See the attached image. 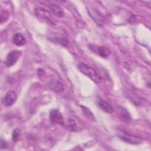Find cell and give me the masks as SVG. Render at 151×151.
Masks as SVG:
<instances>
[{
	"label": "cell",
	"mask_w": 151,
	"mask_h": 151,
	"mask_svg": "<svg viewBox=\"0 0 151 151\" xmlns=\"http://www.w3.org/2000/svg\"><path fill=\"white\" fill-rule=\"evenodd\" d=\"M78 70L84 75L89 77L93 81L98 84L101 80V77L97 71L87 64L80 63L78 65Z\"/></svg>",
	"instance_id": "2"
},
{
	"label": "cell",
	"mask_w": 151,
	"mask_h": 151,
	"mask_svg": "<svg viewBox=\"0 0 151 151\" xmlns=\"http://www.w3.org/2000/svg\"><path fill=\"white\" fill-rule=\"evenodd\" d=\"M81 107L83 111L84 115L87 117V119H88L89 120H90L91 121L95 120L94 116L93 115V113L91 111V110L88 108H87V107L83 106H81Z\"/></svg>",
	"instance_id": "14"
},
{
	"label": "cell",
	"mask_w": 151,
	"mask_h": 151,
	"mask_svg": "<svg viewBox=\"0 0 151 151\" xmlns=\"http://www.w3.org/2000/svg\"><path fill=\"white\" fill-rule=\"evenodd\" d=\"M50 119L53 123L63 125L64 124V120L63 114L61 112L55 109H52L50 112Z\"/></svg>",
	"instance_id": "4"
},
{
	"label": "cell",
	"mask_w": 151,
	"mask_h": 151,
	"mask_svg": "<svg viewBox=\"0 0 151 151\" xmlns=\"http://www.w3.org/2000/svg\"><path fill=\"white\" fill-rule=\"evenodd\" d=\"M48 8L50 10V11L51 12L52 14H53L54 15L61 18L63 17L64 15V11L63 9L61 7H60L59 5L54 4H52L48 5Z\"/></svg>",
	"instance_id": "8"
},
{
	"label": "cell",
	"mask_w": 151,
	"mask_h": 151,
	"mask_svg": "<svg viewBox=\"0 0 151 151\" xmlns=\"http://www.w3.org/2000/svg\"><path fill=\"white\" fill-rule=\"evenodd\" d=\"M119 136H120L119 137H120L122 140H123L128 143H133V144H138L141 142L140 139H139V138H136V137L132 136L126 133H123L122 134L120 135Z\"/></svg>",
	"instance_id": "11"
},
{
	"label": "cell",
	"mask_w": 151,
	"mask_h": 151,
	"mask_svg": "<svg viewBox=\"0 0 151 151\" xmlns=\"http://www.w3.org/2000/svg\"><path fill=\"white\" fill-rule=\"evenodd\" d=\"M90 16L92 17V18L95 21V22L100 26H101L104 24V17L103 15L99 13V11H97L96 9H91L90 11H88Z\"/></svg>",
	"instance_id": "7"
},
{
	"label": "cell",
	"mask_w": 151,
	"mask_h": 151,
	"mask_svg": "<svg viewBox=\"0 0 151 151\" xmlns=\"http://www.w3.org/2000/svg\"><path fill=\"white\" fill-rule=\"evenodd\" d=\"M34 12L38 19L49 24H55V22L48 7L47 8L42 5H37L34 8Z\"/></svg>",
	"instance_id": "1"
},
{
	"label": "cell",
	"mask_w": 151,
	"mask_h": 151,
	"mask_svg": "<svg viewBox=\"0 0 151 151\" xmlns=\"http://www.w3.org/2000/svg\"><path fill=\"white\" fill-rule=\"evenodd\" d=\"M97 106L100 108L101 110L107 113H111L113 111V108L112 106L106 100H103L100 97H98L96 101Z\"/></svg>",
	"instance_id": "6"
},
{
	"label": "cell",
	"mask_w": 151,
	"mask_h": 151,
	"mask_svg": "<svg viewBox=\"0 0 151 151\" xmlns=\"http://www.w3.org/2000/svg\"><path fill=\"white\" fill-rule=\"evenodd\" d=\"M66 127L69 130L72 132H76L78 130V126L77 123L76 121L72 118H69L67 120L66 123Z\"/></svg>",
	"instance_id": "13"
},
{
	"label": "cell",
	"mask_w": 151,
	"mask_h": 151,
	"mask_svg": "<svg viewBox=\"0 0 151 151\" xmlns=\"http://www.w3.org/2000/svg\"><path fill=\"white\" fill-rule=\"evenodd\" d=\"M17 99V94L16 92L13 90H10L6 93L2 100V103L4 106L6 107H9L15 103Z\"/></svg>",
	"instance_id": "5"
},
{
	"label": "cell",
	"mask_w": 151,
	"mask_h": 151,
	"mask_svg": "<svg viewBox=\"0 0 151 151\" xmlns=\"http://www.w3.org/2000/svg\"><path fill=\"white\" fill-rule=\"evenodd\" d=\"M21 136V130L19 128H16L14 130L12 135V140L15 142H17Z\"/></svg>",
	"instance_id": "16"
},
{
	"label": "cell",
	"mask_w": 151,
	"mask_h": 151,
	"mask_svg": "<svg viewBox=\"0 0 151 151\" xmlns=\"http://www.w3.org/2000/svg\"><path fill=\"white\" fill-rule=\"evenodd\" d=\"M120 117L121 118L124 120V121H126V122H128L129 120H131V117H130V115L129 114V113H128V111L124 109H122L121 110V111H120Z\"/></svg>",
	"instance_id": "15"
},
{
	"label": "cell",
	"mask_w": 151,
	"mask_h": 151,
	"mask_svg": "<svg viewBox=\"0 0 151 151\" xmlns=\"http://www.w3.org/2000/svg\"><path fill=\"white\" fill-rule=\"evenodd\" d=\"M21 54H22V52L19 50L11 51L8 54L6 57V59L5 61V65L7 67H9L14 65L19 58L20 56L21 55Z\"/></svg>",
	"instance_id": "3"
},
{
	"label": "cell",
	"mask_w": 151,
	"mask_h": 151,
	"mask_svg": "<svg viewBox=\"0 0 151 151\" xmlns=\"http://www.w3.org/2000/svg\"><path fill=\"white\" fill-rule=\"evenodd\" d=\"M13 42L17 46H22L25 42L26 40L23 35L20 32H17L14 34L12 38Z\"/></svg>",
	"instance_id": "10"
},
{
	"label": "cell",
	"mask_w": 151,
	"mask_h": 151,
	"mask_svg": "<svg viewBox=\"0 0 151 151\" xmlns=\"http://www.w3.org/2000/svg\"><path fill=\"white\" fill-rule=\"evenodd\" d=\"M6 142L3 140L2 139H1V149H3V148L6 147Z\"/></svg>",
	"instance_id": "17"
},
{
	"label": "cell",
	"mask_w": 151,
	"mask_h": 151,
	"mask_svg": "<svg viewBox=\"0 0 151 151\" xmlns=\"http://www.w3.org/2000/svg\"><path fill=\"white\" fill-rule=\"evenodd\" d=\"M49 87L51 90L56 93L62 92L64 90L63 84L58 80H51L49 83Z\"/></svg>",
	"instance_id": "9"
},
{
	"label": "cell",
	"mask_w": 151,
	"mask_h": 151,
	"mask_svg": "<svg viewBox=\"0 0 151 151\" xmlns=\"http://www.w3.org/2000/svg\"><path fill=\"white\" fill-rule=\"evenodd\" d=\"M99 55H100L101 57H107L110 55L111 54V51L109 48L107 47H104V46H99L97 48V50L95 51Z\"/></svg>",
	"instance_id": "12"
}]
</instances>
